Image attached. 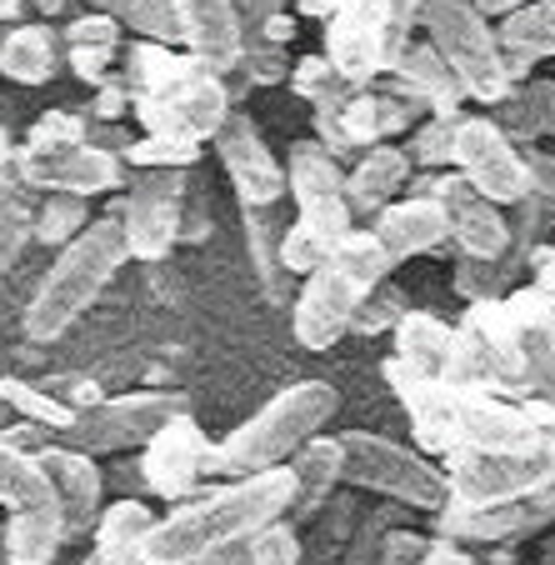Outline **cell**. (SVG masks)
<instances>
[{
    "label": "cell",
    "instance_id": "cell-32",
    "mask_svg": "<svg viewBox=\"0 0 555 565\" xmlns=\"http://www.w3.org/2000/svg\"><path fill=\"white\" fill-rule=\"evenodd\" d=\"M65 545V521L61 505H35V511H21L0 525V551L11 565H55Z\"/></svg>",
    "mask_w": 555,
    "mask_h": 565
},
{
    "label": "cell",
    "instance_id": "cell-58",
    "mask_svg": "<svg viewBox=\"0 0 555 565\" xmlns=\"http://www.w3.org/2000/svg\"><path fill=\"white\" fill-rule=\"evenodd\" d=\"M481 15H511V11H521V6H531V0H470Z\"/></svg>",
    "mask_w": 555,
    "mask_h": 565
},
{
    "label": "cell",
    "instance_id": "cell-52",
    "mask_svg": "<svg viewBox=\"0 0 555 565\" xmlns=\"http://www.w3.org/2000/svg\"><path fill=\"white\" fill-rule=\"evenodd\" d=\"M235 6V21H241V35H260L266 21H276L286 11V0H231Z\"/></svg>",
    "mask_w": 555,
    "mask_h": 565
},
{
    "label": "cell",
    "instance_id": "cell-54",
    "mask_svg": "<svg viewBox=\"0 0 555 565\" xmlns=\"http://www.w3.org/2000/svg\"><path fill=\"white\" fill-rule=\"evenodd\" d=\"M426 565H476V555H470L466 545H450V541H436V535H430Z\"/></svg>",
    "mask_w": 555,
    "mask_h": 565
},
{
    "label": "cell",
    "instance_id": "cell-57",
    "mask_svg": "<svg viewBox=\"0 0 555 565\" xmlns=\"http://www.w3.org/2000/svg\"><path fill=\"white\" fill-rule=\"evenodd\" d=\"M246 545L250 541H235V545H225V551H211L201 565H246Z\"/></svg>",
    "mask_w": 555,
    "mask_h": 565
},
{
    "label": "cell",
    "instance_id": "cell-56",
    "mask_svg": "<svg viewBox=\"0 0 555 565\" xmlns=\"http://www.w3.org/2000/svg\"><path fill=\"white\" fill-rule=\"evenodd\" d=\"M335 6H341V0H296V15H310V21H331L335 15Z\"/></svg>",
    "mask_w": 555,
    "mask_h": 565
},
{
    "label": "cell",
    "instance_id": "cell-40",
    "mask_svg": "<svg viewBox=\"0 0 555 565\" xmlns=\"http://www.w3.org/2000/svg\"><path fill=\"white\" fill-rule=\"evenodd\" d=\"M456 126L460 116H426L410 126L406 150L410 171H450V150H456Z\"/></svg>",
    "mask_w": 555,
    "mask_h": 565
},
{
    "label": "cell",
    "instance_id": "cell-45",
    "mask_svg": "<svg viewBox=\"0 0 555 565\" xmlns=\"http://www.w3.org/2000/svg\"><path fill=\"white\" fill-rule=\"evenodd\" d=\"M325 256H331V246H321L300 221H286V231H280V270L286 276H310L325 266Z\"/></svg>",
    "mask_w": 555,
    "mask_h": 565
},
{
    "label": "cell",
    "instance_id": "cell-30",
    "mask_svg": "<svg viewBox=\"0 0 555 565\" xmlns=\"http://www.w3.org/2000/svg\"><path fill=\"white\" fill-rule=\"evenodd\" d=\"M395 365H406L410 375L420 381H446V365H450V345H456V326H446L440 316L430 310H406L395 320Z\"/></svg>",
    "mask_w": 555,
    "mask_h": 565
},
{
    "label": "cell",
    "instance_id": "cell-23",
    "mask_svg": "<svg viewBox=\"0 0 555 565\" xmlns=\"http://www.w3.org/2000/svg\"><path fill=\"white\" fill-rule=\"evenodd\" d=\"M175 21H181V51H191L215 75L235 71L246 35H241L231 0H175Z\"/></svg>",
    "mask_w": 555,
    "mask_h": 565
},
{
    "label": "cell",
    "instance_id": "cell-17",
    "mask_svg": "<svg viewBox=\"0 0 555 565\" xmlns=\"http://www.w3.org/2000/svg\"><path fill=\"white\" fill-rule=\"evenodd\" d=\"M541 430L515 401L491 391H460L456 385V420H450V450H481V456H525L541 446ZM446 450V456H450Z\"/></svg>",
    "mask_w": 555,
    "mask_h": 565
},
{
    "label": "cell",
    "instance_id": "cell-33",
    "mask_svg": "<svg viewBox=\"0 0 555 565\" xmlns=\"http://www.w3.org/2000/svg\"><path fill=\"white\" fill-rule=\"evenodd\" d=\"M491 120L511 136V146H535L555 136V81H521L511 96L491 110Z\"/></svg>",
    "mask_w": 555,
    "mask_h": 565
},
{
    "label": "cell",
    "instance_id": "cell-29",
    "mask_svg": "<svg viewBox=\"0 0 555 565\" xmlns=\"http://www.w3.org/2000/svg\"><path fill=\"white\" fill-rule=\"evenodd\" d=\"M150 525H156V511L146 501L126 495L116 505H100L96 531H90V555L81 565H140Z\"/></svg>",
    "mask_w": 555,
    "mask_h": 565
},
{
    "label": "cell",
    "instance_id": "cell-51",
    "mask_svg": "<svg viewBox=\"0 0 555 565\" xmlns=\"http://www.w3.org/2000/svg\"><path fill=\"white\" fill-rule=\"evenodd\" d=\"M521 166H525V181H531V195L555 205V156L541 146H521Z\"/></svg>",
    "mask_w": 555,
    "mask_h": 565
},
{
    "label": "cell",
    "instance_id": "cell-50",
    "mask_svg": "<svg viewBox=\"0 0 555 565\" xmlns=\"http://www.w3.org/2000/svg\"><path fill=\"white\" fill-rule=\"evenodd\" d=\"M211 201H205V191L201 185H185V205H181V241L185 246H201L205 235H211Z\"/></svg>",
    "mask_w": 555,
    "mask_h": 565
},
{
    "label": "cell",
    "instance_id": "cell-4",
    "mask_svg": "<svg viewBox=\"0 0 555 565\" xmlns=\"http://www.w3.org/2000/svg\"><path fill=\"white\" fill-rule=\"evenodd\" d=\"M126 260L130 256H126V241H120L116 215L90 221L86 231L71 241V246L55 250L51 270H45L41 286L31 290L25 316H21L25 335H31V341H41V345L45 341H61L75 320H81L100 296H106V286L120 276V266H126Z\"/></svg>",
    "mask_w": 555,
    "mask_h": 565
},
{
    "label": "cell",
    "instance_id": "cell-20",
    "mask_svg": "<svg viewBox=\"0 0 555 565\" xmlns=\"http://www.w3.org/2000/svg\"><path fill=\"white\" fill-rule=\"evenodd\" d=\"M35 466L45 470L51 480V495L61 505V521H65V541H81V535L96 531V515H100V495H106V476L90 456L81 450H65V446H45L35 456Z\"/></svg>",
    "mask_w": 555,
    "mask_h": 565
},
{
    "label": "cell",
    "instance_id": "cell-2",
    "mask_svg": "<svg viewBox=\"0 0 555 565\" xmlns=\"http://www.w3.org/2000/svg\"><path fill=\"white\" fill-rule=\"evenodd\" d=\"M116 65L130 90V110H136L146 136L185 140V146L205 150V140H215L221 120L235 110L225 75L201 65L191 51L130 41V51H120Z\"/></svg>",
    "mask_w": 555,
    "mask_h": 565
},
{
    "label": "cell",
    "instance_id": "cell-18",
    "mask_svg": "<svg viewBox=\"0 0 555 565\" xmlns=\"http://www.w3.org/2000/svg\"><path fill=\"white\" fill-rule=\"evenodd\" d=\"M15 166H21V175L41 195L55 191V195H81V201H90V195H110L126 185V166H120L110 150L90 146V140L61 146V150L15 146Z\"/></svg>",
    "mask_w": 555,
    "mask_h": 565
},
{
    "label": "cell",
    "instance_id": "cell-62",
    "mask_svg": "<svg viewBox=\"0 0 555 565\" xmlns=\"http://www.w3.org/2000/svg\"><path fill=\"white\" fill-rule=\"evenodd\" d=\"M0 35H6V25H0Z\"/></svg>",
    "mask_w": 555,
    "mask_h": 565
},
{
    "label": "cell",
    "instance_id": "cell-55",
    "mask_svg": "<svg viewBox=\"0 0 555 565\" xmlns=\"http://www.w3.org/2000/svg\"><path fill=\"white\" fill-rule=\"evenodd\" d=\"M296 31H300L296 11H280L276 21H266V31H260V41H270V45H290V41H296Z\"/></svg>",
    "mask_w": 555,
    "mask_h": 565
},
{
    "label": "cell",
    "instance_id": "cell-24",
    "mask_svg": "<svg viewBox=\"0 0 555 565\" xmlns=\"http://www.w3.org/2000/svg\"><path fill=\"white\" fill-rule=\"evenodd\" d=\"M410 185V160L406 150L385 140V146H371L365 156L351 160V171H345V205H351V221L355 225H371L375 215L385 211L391 201H401V191Z\"/></svg>",
    "mask_w": 555,
    "mask_h": 565
},
{
    "label": "cell",
    "instance_id": "cell-15",
    "mask_svg": "<svg viewBox=\"0 0 555 565\" xmlns=\"http://www.w3.org/2000/svg\"><path fill=\"white\" fill-rule=\"evenodd\" d=\"M211 146H215L221 171L231 175L235 205H280L286 201V166H280V156L270 150L266 130L256 126L250 110L235 106L231 116L221 120Z\"/></svg>",
    "mask_w": 555,
    "mask_h": 565
},
{
    "label": "cell",
    "instance_id": "cell-13",
    "mask_svg": "<svg viewBox=\"0 0 555 565\" xmlns=\"http://www.w3.org/2000/svg\"><path fill=\"white\" fill-rule=\"evenodd\" d=\"M280 166H286V195L296 201V221L321 246H335L341 235L355 231L351 205H345V166H335L310 136L296 140Z\"/></svg>",
    "mask_w": 555,
    "mask_h": 565
},
{
    "label": "cell",
    "instance_id": "cell-38",
    "mask_svg": "<svg viewBox=\"0 0 555 565\" xmlns=\"http://www.w3.org/2000/svg\"><path fill=\"white\" fill-rule=\"evenodd\" d=\"M521 276H525V266H515L511 256H501V260L456 256V270H450V280H456V290L466 296V306H476V300H505L521 286Z\"/></svg>",
    "mask_w": 555,
    "mask_h": 565
},
{
    "label": "cell",
    "instance_id": "cell-43",
    "mask_svg": "<svg viewBox=\"0 0 555 565\" xmlns=\"http://www.w3.org/2000/svg\"><path fill=\"white\" fill-rule=\"evenodd\" d=\"M406 296L391 286V280H381V286L371 290V296L361 300V310H355V320H351V335H385V331H395V320L406 316Z\"/></svg>",
    "mask_w": 555,
    "mask_h": 565
},
{
    "label": "cell",
    "instance_id": "cell-35",
    "mask_svg": "<svg viewBox=\"0 0 555 565\" xmlns=\"http://www.w3.org/2000/svg\"><path fill=\"white\" fill-rule=\"evenodd\" d=\"M51 501H55L51 480L35 466V456H21V450H11L0 440V505L11 515H21V511H35V505H51Z\"/></svg>",
    "mask_w": 555,
    "mask_h": 565
},
{
    "label": "cell",
    "instance_id": "cell-16",
    "mask_svg": "<svg viewBox=\"0 0 555 565\" xmlns=\"http://www.w3.org/2000/svg\"><path fill=\"white\" fill-rule=\"evenodd\" d=\"M211 446L215 440L195 426V416L166 420L156 436L146 440V456H140V480H146L150 495H161V501L181 505L191 495L205 491V466H211Z\"/></svg>",
    "mask_w": 555,
    "mask_h": 565
},
{
    "label": "cell",
    "instance_id": "cell-6",
    "mask_svg": "<svg viewBox=\"0 0 555 565\" xmlns=\"http://www.w3.org/2000/svg\"><path fill=\"white\" fill-rule=\"evenodd\" d=\"M420 25V0H341L325 31V61L351 81L375 86L395 71L401 51L410 45V31Z\"/></svg>",
    "mask_w": 555,
    "mask_h": 565
},
{
    "label": "cell",
    "instance_id": "cell-9",
    "mask_svg": "<svg viewBox=\"0 0 555 565\" xmlns=\"http://www.w3.org/2000/svg\"><path fill=\"white\" fill-rule=\"evenodd\" d=\"M191 401L181 391H126V395H106L90 401L86 411H75V420L55 436V446L81 450V456H110V450H130L146 446L166 420L185 416Z\"/></svg>",
    "mask_w": 555,
    "mask_h": 565
},
{
    "label": "cell",
    "instance_id": "cell-19",
    "mask_svg": "<svg viewBox=\"0 0 555 565\" xmlns=\"http://www.w3.org/2000/svg\"><path fill=\"white\" fill-rule=\"evenodd\" d=\"M555 521V486L525 495L511 505H485V511H466V505H440L436 511V541L450 545H515L525 535L545 531Z\"/></svg>",
    "mask_w": 555,
    "mask_h": 565
},
{
    "label": "cell",
    "instance_id": "cell-8",
    "mask_svg": "<svg viewBox=\"0 0 555 565\" xmlns=\"http://www.w3.org/2000/svg\"><path fill=\"white\" fill-rule=\"evenodd\" d=\"M420 25H426V41L436 45V55L456 71L466 100H481L495 110L511 96L495 25L470 0H420Z\"/></svg>",
    "mask_w": 555,
    "mask_h": 565
},
{
    "label": "cell",
    "instance_id": "cell-3",
    "mask_svg": "<svg viewBox=\"0 0 555 565\" xmlns=\"http://www.w3.org/2000/svg\"><path fill=\"white\" fill-rule=\"evenodd\" d=\"M335 411H341V395H335L331 381H296V385H286V391L270 395V401L250 420H241V426H235L225 440H215L205 476L246 480V476L280 470L310 436H321V430L331 426Z\"/></svg>",
    "mask_w": 555,
    "mask_h": 565
},
{
    "label": "cell",
    "instance_id": "cell-5",
    "mask_svg": "<svg viewBox=\"0 0 555 565\" xmlns=\"http://www.w3.org/2000/svg\"><path fill=\"white\" fill-rule=\"evenodd\" d=\"M381 280H391V260L375 246V235L365 225H355L351 235H341L331 246L321 270H310L300 286L296 306H290V331L306 351H331L351 335V320L361 310V300L371 296Z\"/></svg>",
    "mask_w": 555,
    "mask_h": 565
},
{
    "label": "cell",
    "instance_id": "cell-12",
    "mask_svg": "<svg viewBox=\"0 0 555 565\" xmlns=\"http://www.w3.org/2000/svg\"><path fill=\"white\" fill-rule=\"evenodd\" d=\"M450 171H456L470 191H481L491 205H501V211H511L515 201L531 195V181H525V166H521V146H511V136H505L491 116H460Z\"/></svg>",
    "mask_w": 555,
    "mask_h": 565
},
{
    "label": "cell",
    "instance_id": "cell-39",
    "mask_svg": "<svg viewBox=\"0 0 555 565\" xmlns=\"http://www.w3.org/2000/svg\"><path fill=\"white\" fill-rule=\"evenodd\" d=\"M0 401L11 406V416L31 420V426H45L51 436H61V430L75 420V406H71V401H61V395L41 391V385L15 381V375H11V381H0Z\"/></svg>",
    "mask_w": 555,
    "mask_h": 565
},
{
    "label": "cell",
    "instance_id": "cell-60",
    "mask_svg": "<svg viewBox=\"0 0 555 565\" xmlns=\"http://www.w3.org/2000/svg\"><path fill=\"white\" fill-rule=\"evenodd\" d=\"M71 0H41V15H55V11H65Z\"/></svg>",
    "mask_w": 555,
    "mask_h": 565
},
{
    "label": "cell",
    "instance_id": "cell-42",
    "mask_svg": "<svg viewBox=\"0 0 555 565\" xmlns=\"http://www.w3.org/2000/svg\"><path fill=\"white\" fill-rule=\"evenodd\" d=\"M401 525V505H375L371 515H361L341 551V565H381V541Z\"/></svg>",
    "mask_w": 555,
    "mask_h": 565
},
{
    "label": "cell",
    "instance_id": "cell-1",
    "mask_svg": "<svg viewBox=\"0 0 555 565\" xmlns=\"http://www.w3.org/2000/svg\"><path fill=\"white\" fill-rule=\"evenodd\" d=\"M290 470H266V476L225 480L191 501L171 505V515H156L146 535L140 565H201L211 551H225L235 541H250L256 531L286 521L290 511Z\"/></svg>",
    "mask_w": 555,
    "mask_h": 565
},
{
    "label": "cell",
    "instance_id": "cell-41",
    "mask_svg": "<svg viewBox=\"0 0 555 565\" xmlns=\"http://www.w3.org/2000/svg\"><path fill=\"white\" fill-rule=\"evenodd\" d=\"M195 160H201V146L161 136L126 140V150H120V166H136V171H195Z\"/></svg>",
    "mask_w": 555,
    "mask_h": 565
},
{
    "label": "cell",
    "instance_id": "cell-46",
    "mask_svg": "<svg viewBox=\"0 0 555 565\" xmlns=\"http://www.w3.org/2000/svg\"><path fill=\"white\" fill-rule=\"evenodd\" d=\"M300 555H306L300 551V535H296V525H286V521L256 531L246 545V565H300Z\"/></svg>",
    "mask_w": 555,
    "mask_h": 565
},
{
    "label": "cell",
    "instance_id": "cell-14",
    "mask_svg": "<svg viewBox=\"0 0 555 565\" xmlns=\"http://www.w3.org/2000/svg\"><path fill=\"white\" fill-rule=\"evenodd\" d=\"M410 195H430L446 215V241L456 256L466 260H501L511 250V225H505V211L491 205L481 191H470L456 171L440 175V171H426L420 185Z\"/></svg>",
    "mask_w": 555,
    "mask_h": 565
},
{
    "label": "cell",
    "instance_id": "cell-61",
    "mask_svg": "<svg viewBox=\"0 0 555 565\" xmlns=\"http://www.w3.org/2000/svg\"><path fill=\"white\" fill-rule=\"evenodd\" d=\"M0 565H11V561H6V551H0Z\"/></svg>",
    "mask_w": 555,
    "mask_h": 565
},
{
    "label": "cell",
    "instance_id": "cell-31",
    "mask_svg": "<svg viewBox=\"0 0 555 565\" xmlns=\"http://www.w3.org/2000/svg\"><path fill=\"white\" fill-rule=\"evenodd\" d=\"M35 201H41V191L21 175L15 150L11 156H0V276H6V270L21 260V250L31 246Z\"/></svg>",
    "mask_w": 555,
    "mask_h": 565
},
{
    "label": "cell",
    "instance_id": "cell-49",
    "mask_svg": "<svg viewBox=\"0 0 555 565\" xmlns=\"http://www.w3.org/2000/svg\"><path fill=\"white\" fill-rule=\"evenodd\" d=\"M426 551H430V535H416V531H406V525H395L381 541V565H426Z\"/></svg>",
    "mask_w": 555,
    "mask_h": 565
},
{
    "label": "cell",
    "instance_id": "cell-37",
    "mask_svg": "<svg viewBox=\"0 0 555 565\" xmlns=\"http://www.w3.org/2000/svg\"><path fill=\"white\" fill-rule=\"evenodd\" d=\"M90 225V201H81V195H55L45 191L41 201H35V225H31V241H41L45 250H61L71 246L75 235Z\"/></svg>",
    "mask_w": 555,
    "mask_h": 565
},
{
    "label": "cell",
    "instance_id": "cell-34",
    "mask_svg": "<svg viewBox=\"0 0 555 565\" xmlns=\"http://www.w3.org/2000/svg\"><path fill=\"white\" fill-rule=\"evenodd\" d=\"M495 45H501V55L525 61V65L555 55V0H531V6H521V11L501 15V25H495Z\"/></svg>",
    "mask_w": 555,
    "mask_h": 565
},
{
    "label": "cell",
    "instance_id": "cell-48",
    "mask_svg": "<svg viewBox=\"0 0 555 565\" xmlns=\"http://www.w3.org/2000/svg\"><path fill=\"white\" fill-rule=\"evenodd\" d=\"M120 116H130V90H126V81L120 75H106L96 86V96H90V126H116Z\"/></svg>",
    "mask_w": 555,
    "mask_h": 565
},
{
    "label": "cell",
    "instance_id": "cell-22",
    "mask_svg": "<svg viewBox=\"0 0 555 565\" xmlns=\"http://www.w3.org/2000/svg\"><path fill=\"white\" fill-rule=\"evenodd\" d=\"M381 86L395 90V96H406L426 116H460V106H466V90H460L456 71L440 61L430 41H410L401 51V61H395V71L381 75Z\"/></svg>",
    "mask_w": 555,
    "mask_h": 565
},
{
    "label": "cell",
    "instance_id": "cell-11",
    "mask_svg": "<svg viewBox=\"0 0 555 565\" xmlns=\"http://www.w3.org/2000/svg\"><path fill=\"white\" fill-rule=\"evenodd\" d=\"M185 185L191 171H140L130 181V191L116 201V225L120 241H126L130 260H166L181 246V205H185Z\"/></svg>",
    "mask_w": 555,
    "mask_h": 565
},
{
    "label": "cell",
    "instance_id": "cell-26",
    "mask_svg": "<svg viewBox=\"0 0 555 565\" xmlns=\"http://www.w3.org/2000/svg\"><path fill=\"white\" fill-rule=\"evenodd\" d=\"M65 71L61 31L51 21H15L0 35V75L15 86H51Z\"/></svg>",
    "mask_w": 555,
    "mask_h": 565
},
{
    "label": "cell",
    "instance_id": "cell-10",
    "mask_svg": "<svg viewBox=\"0 0 555 565\" xmlns=\"http://www.w3.org/2000/svg\"><path fill=\"white\" fill-rule=\"evenodd\" d=\"M446 501L466 505V511H485V505H511L525 495L555 486V440H541L525 456H481V450H450L446 466Z\"/></svg>",
    "mask_w": 555,
    "mask_h": 565
},
{
    "label": "cell",
    "instance_id": "cell-27",
    "mask_svg": "<svg viewBox=\"0 0 555 565\" xmlns=\"http://www.w3.org/2000/svg\"><path fill=\"white\" fill-rule=\"evenodd\" d=\"M280 231H286L280 205H241V235H246L250 276H256L260 296L270 306H290V276L280 270Z\"/></svg>",
    "mask_w": 555,
    "mask_h": 565
},
{
    "label": "cell",
    "instance_id": "cell-59",
    "mask_svg": "<svg viewBox=\"0 0 555 565\" xmlns=\"http://www.w3.org/2000/svg\"><path fill=\"white\" fill-rule=\"evenodd\" d=\"M15 15H21V0H0V25H15Z\"/></svg>",
    "mask_w": 555,
    "mask_h": 565
},
{
    "label": "cell",
    "instance_id": "cell-7",
    "mask_svg": "<svg viewBox=\"0 0 555 565\" xmlns=\"http://www.w3.org/2000/svg\"><path fill=\"white\" fill-rule=\"evenodd\" d=\"M335 440H341V486L371 491L385 505H401V511L436 515L446 505V476L420 450L401 446L391 436H371V430H341Z\"/></svg>",
    "mask_w": 555,
    "mask_h": 565
},
{
    "label": "cell",
    "instance_id": "cell-21",
    "mask_svg": "<svg viewBox=\"0 0 555 565\" xmlns=\"http://www.w3.org/2000/svg\"><path fill=\"white\" fill-rule=\"evenodd\" d=\"M365 231H371L375 246L385 250L391 270L410 256H450L446 215H440V205L430 201V195H401V201L385 205Z\"/></svg>",
    "mask_w": 555,
    "mask_h": 565
},
{
    "label": "cell",
    "instance_id": "cell-28",
    "mask_svg": "<svg viewBox=\"0 0 555 565\" xmlns=\"http://www.w3.org/2000/svg\"><path fill=\"white\" fill-rule=\"evenodd\" d=\"M61 51H65V71H75L86 86H100L106 75H116L120 61V21L106 11L75 15L61 31Z\"/></svg>",
    "mask_w": 555,
    "mask_h": 565
},
{
    "label": "cell",
    "instance_id": "cell-36",
    "mask_svg": "<svg viewBox=\"0 0 555 565\" xmlns=\"http://www.w3.org/2000/svg\"><path fill=\"white\" fill-rule=\"evenodd\" d=\"M290 90H296L300 100H306L310 110H335L341 100H351L361 86H351L341 71H335L325 55H300L296 65H290Z\"/></svg>",
    "mask_w": 555,
    "mask_h": 565
},
{
    "label": "cell",
    "instance_id": "cell-44",
    "mask_svg": "<svg viewBox=\"0 0 555 565\" xmlns=\"http://www.w3.org/2000/svg\"><path fill=\"white\" fill-rule=\"evenodd\" d=\"M81 140H90V120L81 116V110H51V116H41L31 130H25L21 146L61 150V146H81Z\"/></svg>",
    "mask_w": 555,
    "mask_h": 565
},
{
    "label": "cell",
    "instance_id": "cell-25",
    "mask_svg": "<svg viewBox=\"0 0 555 565\" xmlns=\"http://www.w3.org/2000/svg\"><path fill=\"white\" fill-rule=\"evenodd\" d=\"M290 470V511H286V525H306L331 505V495L341 491V440L335 436H310L296 456L286 460Z\"/></svg>",
    "mask_w": 555,
    "mask_h": 565
},
{
    "label": "cell",
    "instance_id": "cell-47",
    "mask_svg": "<svg viewBox=\"0 0 555 565\" xmlns=\"http://www.w3.org/2000/svg\"><path fill=\"white\" fill-rule=\"evenodd\" d=\"M371 106H375V136H381V146L391 136H406L416 120H426V110L410 106L406 96H395V90H385V86L381 90L371 86Z\"/></svg>",
    "mask_w": 555,
    "mask_h": 565
},
{
    "label": "cell",
    "instance_id": "cell-53",
    "mask_svg": "<svg viewBox=\"0 0 555 565\" xmlns=\"http://www.w3.org/2000/svg\"><path fill=\"white\" fill-rule=\"evenodd\" d=\"M531 286L555 300V246H541L531 260Z\"/></svg>",
    "mask_w": 555,
    "mask_h": 565
}]
</instances>
